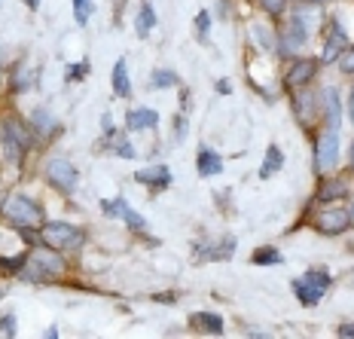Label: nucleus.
I'll use <instances>...</instances> for the list:
<instances>
[{
  "mask_svg": "<svg viewBox=\"0 0 354 339\" xmlns=\"http://www.w3.org/2000/svg\"><path fill=\"white\" fill-rule=\"evenodd\" d=\"M21 3H25V6H31V10H37V6H40V0H21Z\"/></svg>",
  "mask_w": 354,
  "mask_h": 339,
  "instance_id": "38",
  "label": "nucleus"
},
{
  "mask_svg": "<svg viewBox=\"0 0 354 339\" xmlns=\"http://www.w3.org/2000/svg\"><path fill=\"white\" fill-rule=\"evenodd\" d=\"M159 122V113L156 110H147V107H138V110H129V116H125V125H129L131 131H141V129H153V125Z\"/></svg>",
  "mask_w": 354,
  "mask_h": 339,
  "instance_id": "15",
  "label": "nucleus"
},
{
  "mask_svg": "<svg viewBox=\"0 0 354 339\" xmlns=\"http://www.w3.org/2000/svg\"><path fill=\"white\" fill-rule=\"evenodd\" d=\"M339 71H342V73H354V46H348L342 55H339Z\"/></svg>",
  "mask_w": 354,
  "mask_h": 339,
  "instance_id": "31",
  "label": "nucleus"
},
{
  "mask_svg": "<svg viewBox=\"0 0 354 339\" xmlns=\"http://www.w3.org/2000/svg\"><path fill=\"white\" fill-rule=\"evenodd\" d=\"M116 156H122V159H131V156H135V147H131L129 141H120V144H116Z\"/></svg>",
  "mask_w": 354,
  "mask_h": 339,
  "instance_id": "33",
  "label": "nucleus"
},
{
  "mask_svg": "<svg viewBox=\"0 0 354 339\" xmlns=\"http://www.w3.org/2000/svg\"><path fill=\"white\" fill-rule=\"evenodd\" d=\"M46 181L62 193H73L80 187V172L68 159H49L46 162Z\"/></svg>",
  "mask_w": 354,
  "mask_h": 339,
  "instance_id": "4",
  "label": "nucleus"
},
{
  "mask_svg": "<svg viewBox=\"0 0 354 339\" xmlns=\"http://www.w3.org/2000/svg\"><path fill=\"white\" fill-rule=\"evenodd\" d=\"M0 333L16 336V318H12V315H3V318H0Z\"/></svg>",
  "mask_w": 354,
  "mask_h": 339,
  "instance_id": "32",
  "label": "nucleus"
},
{
  "mask_svg": "<svg viewBox=\"0 0 354 339\" xmlns=\"http://www.w3.org/2000/svg\"><path fill=\"white\" fill-rule=\"evenodd\" d=\"M281 165H284V153H281V147L272 144L269 150H266V162H263V168H260V178H272V174H275Z\"/></svg>",
  "mask_w": 354,
  "mask_h": 339,
  "instance_id": "21",
  "label": "nucleus"
},
{
  "mask_svg": "<svg viewBox=\"0 0 354 339\" xmlns=\"http://www.w3.org/2000/svg\"><path fill=\"white\" fill-rule=\"evenodd\" d=\"M339 336H354V324H342V327H339Z\"/></svg>",
  "mask_w": 354,
  "mask_h": 339,
  "instance_id": "36",
  "label": "nucleus"
},
{
  "mask_svg": "<svg viewBox=\"0 0 354 339\" xmlns=\"http://www.w3.org/2000/svg\"><path fill=\"white\" fill-rule=\"evenodd\" d=\"M315 165L318 172H333L339 165V131H327L318 141V153H315Z\"/></svg>",
  "mask_w": 354,
  "mask_h": 339,
  "instance_id": "6",
  "label": "nucleus"
},
{
  "mask_svg": "<svg viewBox=\"0 0 354 339\" xmlns=\"http://www.w3.org/2000/svg\"><path fill=\"white\" fill-rule=\"evenodd\" d=\"M318 64L321 62H315V58H299V62H293V68L287 71V86L306 89V86L315 80V73H318Z\"/></svg>",
  "mask_w": 354,
  "mask_h": 339,
  "instance_id": "11",
  "label": "nucleus"
},
{
  "mask_svg": "<svg viewBox=\"0 0 354 339\" xmlns=\"http://www.w3.org/2000/svg\"><path fill=\"white\" fill-rule=\"evenodd\" d=\"M348 223L354 226V202H351V208H348Z\"/></svg>",
  "mask_w": 354,
  "mask_h": 339,
  "instance_id": "40",
  "label": "nucleus"
},
{
  "mask_svg": "<svg viewBox=\"0 0 354 339\" xmlns=\"http://www.w3.org/2000/svg\"><path fill=\"white\" fill-rule=\"evenodd\" d=\"M348 120H351V125H354V89H351V95H348Z\"/></svg>",
  "mask_w": 354,
  "mask_h": 339,
  "instance_id": "37",
  "label": "nucleus"
},
{
  "mask_svg": "<svg viewBox=\"0 0 354 339\" xmlns=\"http://www.w3.org/2000/svg\"><path fill=\"white\" fill-rule=\"evenodd\" d=\"M6 64V49H0V68Z\"/></svg>",
  "mask_w": 354,
  "mask_h": 339,
  "instance_id": "41",
  "label": "nucleus"
},
{
  "mask_svg": "<svg viewBox=\"0 0 354 339\" xmlns=\"http://www.w3.org/2000/svg\"><path fill=\"white\" fill-rule=\"evenodd\" d=\"M306 43H308V31L299 25L297 19H293L290 28H287V31L278 37V55H284V58H287V55H297L299 49L306 46Z\"/></svg>",
  "mask_w": 354,
  "mask_h": 339,
  "instance_id": "7",
  "label": "nucleus"
},
{
  "mask_svg": "<svg viewBox=\"0 0 354 339\" xmlns=\"http://www.w3.org/2000/svg\"><path fill=\"white\" fill-rule=\"evenodd\" d=\"M104 214H120L125 223H129V230H135V232H141L144 226H147V220L138 214L135 208H129V202H125V199H116V202L104 205Z\"/></svg>",
  "mask_w": 354,
  "mask_h": 339,
  "instance_id": "13",
  "label": "nucleus"
},
{
  "mask_svg": "<svg viewBox=\"0 0 354 339\" xmlns=\"http://www.w3.org/2000/svg\"><path fill=\"white\" fill-rule=\"evenodd\" d=\"M293 19L299 21L306 31H315L318 28V21H321V12H318V6H308V3H299L297 6V12H293Z\"/></svg>",
  "mask_w": 354,
  "mask_h": 339,
  "instance_id": "20",
  "label": "nucleus"
},
{
  "mask_svg": "<svg viewBox=\"0 0 354 339\" xmlns=\"http://www.w3.org/2000/svg\"><path fill=\"white\" fill-rule=\"evenodd\" d=\"M254 263L257 266H272V263H281V254H278L275 248H263L254 254Z\"/></svg>",
  "mask_w": 354,
  "mask_h": 339,
  "instance_id": "26",
  "label": "nucleus"
},
{
  "mask_svg": "<svg viewBox=\"0 0 354 339\" xmlns=\"http://www.w3.org/2000/svg\"><path fill=\"white\" fill-rule=\"evenodd\" d=\"M64 272V260L55 254V248H43V250H37V254L31 257V269H28V275L25 278H46V275H62Z\"/></svg>",
  "mask_w": 354,
  "mask_h": 339,
  "instance_id": "5",
  "label": "nucleus"
},
{
  "mask_svg": "<svg viewBox=\"0 0 354 339\" xmlns=\"http://www.w3.org/2000/svg\"><path fill=\"white\" fill-rule=\"evenodd\" d=\"M196 168L202 178H214V174L223 172V159H220L211 147H202V150H198V159H196Z\"/></svg>",
  "mask_w": 354,
  "mask_h": 339,
  "instance_id": "14",
  "label": "nucleus"
},
{
  "mask_svg": "<svg viewBox=\"0 0 354 339\" xmlns=\"http://www.w3.org/2000/svg\"><path fill=\"white\" fill-rule=\"evenodd\" d=\"M55 125H58L55 116L49 113L46 107H34V110H31V129L37 131V135H53Z\"/></svg>",
  "mask_w": 354,
  "mask_h": 339,
  "instance_id": "16",
  "label": "nucleus"
},
{
  "mask_svg": "<svg viewBox=\"0 0 354 339\" xmlns=\"http://www.w3.org/2000/svg\"><path fill=\"white\" fill-rule=\"evenodd\" d=\"M174 138H177V141H183V138H187V122H183V116H174Z\"/></svg>",
  "mask_w": 354,
  "mask_h": 339,
  "instance_id": "34",
  "label": "nucleus"
},
{
  "mask_svg": "<svg viewBox=\"0 0 354 339\" xmlns=\"http://www.w3.org/2000/svg\"><path fill=\"white\" fill-rule=\"evenodd\" d=\"M189 321H193V327L198 330H208V333H223V318L214 312H193L189 315Z\"/></svg>",
  "mask_w": 354,
  "mask_h": 339,
  "instance_id": "18",
  "label": "nucleus"
},
{
  "mask_svg": "<svg viewBox=\"0 0 354 339\" xmlns=\"http://www.w3.org/2000/svg\"><path fill=\"white\" fill-rule=\"evenodd\" d=\"M153 25H156V12H153V6H150V3H144V6H141V12H138V21H135L138 37H150Z\"/></svg>",
  "mask_w": 354,
  "mask_h": 339,
  "instance_id": "23",
  "label": "nucleus"
},
{
  "mask_svg": "<svg viewBox=\"0 0 354 339\" xmlns=\"http://www.w3.org/2000/svg\"><path fill=\"white\" fill-rule=\"evenodd\" d=\"M348 165H351V168H354V144H351V147H348Z\"/></svg>",
  "mask_w": 354,
  "mask_h": 339,
  "instance_id": "39",
  "label": "nucleus"
},
{
  "mask_svg": "<svg viewBox=\"0 0 354 339\" xmlns=\"http://www.w3.org/2000/svg\"><path fill=\"white\" fill-rule=\"evenodd\" d=\"M327 287H330L327 269H308L306 275L293 282V293H297V300L302 306H318L321 297L327 293Z\"/></svg>",
  "mask_w": 354,
  "mask_h": 339,
  "instance_id": "2",
  "label": "nucleus"
},
{
  "mask_svg": "<svg viewBox=\"0 0 354 339\" xmlns=\"http://www.w3.org/2000/svg\"><path fill=\"white\" fill-rule=\"evenodd\" d=\"M177 83H180V77L168 68L153 71V77H150V89H171V86H177Z\"/></svg>",
  "mask_w": 354,
  "mask_h": 339,
  "instance_id": "24",
  "label": "nucleus"
},
{
  "mask_svg": "<svg viewBox=\"0 0 354 339\" xmlns=\"http://www.w3.org/2000/svg\"><path fill=\"white\" fill-rule=\"evenodd\" d=\"M113 92L120 95V98H129L131 95V83H129V64H125V58L113 64Z\"/></svg>",
  "mask_w": 354,
  "mask_h": 339,
  "instance_id": "19",
  "label": "nucleus"
},
{
  "mask_svg": "<svg viewBox=\"0 0 354 339\" xmlns=\"http://www.w3.org/2000/svg\"><path fill=\"white\" fill-rule=\"evenodd\" d=\"M254 37L263 49H278V34L269 25H254Z\"/></svg>",
  "mask_w": 354,
  "mask_h": 339,
  "instance_id": "25",
  "label": "nucleus"
},
{
  "mask_svg": "<svg viewBox=\"0 0 354 339\" xmlns=\"http://www.w3.org/2000/svg\"><path fill=\"white\" fill-rule=\"evenodd\" d=\"M3 141H10V144H16L21 153H28L34 147V135H31V129H28L25 122H19V120H3Z\"/></svg>",
  "mask_w": 354,
  "mask_h": 339,
  "instance_id": "12",
  "label": "nucleus"
},
{
  "mask_svg": "<svg viewBox=\"0 0 354 339\" xmlns=\"http://www.w3.org/2000/svg\"><path fill=\"white\" fill-rule=\"evenodd\" d=\"M348 196V183L339 181V178H330L321 183L318 190V202H333V199H345Z\"/></svg>",
  "mask_w": 354,
  "mask_h": 339,
  "instance_id": "17",
  "label": "nucleus"
},
{
  "mask_svg": "<svg viewBox=\"0 0 354 339\" xmlns=\"http://www.w3.org/2000/svg\"><path fill=\"white\" fill-rule=\"evenodd\" d=\"M315 223H318V230L324 235H339L342 230H348V226H351L348 223V211H345V208H324Z\"/></svg>",
  "mask_w": 354,
  "mask_h": 339,
  "instance_id": "10",
  "label": "nucleus"
},
{
  "mask_svg": "<svg viewBox=\"0 0 354 339\" xmlns=\"http://www.w3.org/2000/svg\"><path fill=\"white\" fill-rule=\"evenodd\" d=\"M260 6L269 16H284L287 6H290V0H260Z\"/></svg>",
  "mask_w": 354,
  "mask_h": 339,
  "instance_id": "29",
  "label": "nucleus"
},
{
  "mask_svg": "<svg viewBox=\"0 0 354 339\" xmlns=\"http://www.w3.org/2000/svg\"><path fill=\"white\" fill-rule=\"evenodd\" d=\"M196 34L202 37V40H208V34H211V12H198L196 16Z\"/></svg>",
  "mask_w": 354,
  "mask_h": 339,
  "instance_id": "30",
  "label": "nucleus"
},
{
  "mask_svg": "<svg viewBox=\"0 0 354 339\" xmlns=\"http://www.w3.org/2000/svg\"><path fill=\"white\" fill-rule=\"evenodd\" d=\"M318 3H324V0H318Z\"/></svg>",
  "mask_w": 354,
  "mask_h": 339,
  "instance_id": "42",
  "label": "nucleus"
},
{
  "mask_svg": "<svg viewBox=\"0 0 354 339\" xmlns=\"http://www.w3.org/2000/svg\"><path fill=\"white\" fill-rule=\"evenodd\" d=\"M3 208V214H6V220H12V223L19 226V230H37V226H43L46 220H43V208L34 202L31 196H21V193H16V196H6V202L0 205Z\"/></svg>",
  "mask_w": 354,
  "mask_h": 339,
  "instance_id": "1",
  "label": "nucleus"
},
{
  "mask_svg": "<svg viewBox=\"0 0 354 339\" xmlns=\"http://www.w3.org/2000/svg\"><path fill=\"white\" fill-rule=\"evenodd\" d=\"M135 181L138 183H168L171 181V174H168V168L165 165H156V168H141V172L135 174Z\"/></svg>",
  "mask_w": 354,
  "mask_h": 339,
  "instance_id": "22",
  "label": "nucleus"
},
{
  "mask_svg": "<svg viewBox=\"0 0 354 339\" xmlns=\"http://www.w3.org/2000/svg\"><path fill=\"white\" fill-rule=\"evenodd\" d=\"M73 19H77L80 25H86V21L92 19V0H73Z\"/></svg>",
  "mask_w": 354,
  "mask_h": 339,
  "instance_id": "28",
  "label": "nucleus"
},
{
  "mask_svg": "<svg viewBox=\"0 0 354 339\" xmlns=\"http://www.w3.org/2000/svg\"><path fill=\"white\" fill-rule=\"evenodd\" d=\"M297 113L302 116V120H312V113H315V98L308 92H299V98H297Z\"/></svg>",
  "mask_w": 354,
  "mask_h": 339,
  "instance_id": "27",
  "label": "nucleus"
},
{
  "mask_svg": "<svg viewBox=\"0 0 354 339\" xmlns=\"http://www.w3.org/2000/svg\"><path fill=\"white\" fill-rule=\"evenodd\" d=\"M348 49V37H345L342 25L339 21H333V28H330L327 40H324V53H321V64H333L339 62V55Z\"/></svg>",
  "mask_w": 354,
  "mask_h": 339,
  "instance_id": "9",
  "label": "nucleus"
},
{
  "mask_svg": "<svg viewBox=\"0 0 354 339\" xmlns=\"http://www.w3.org/2000/svg\"><path fill=\"white\" fill-rule=\"evenodd\" d=\"M88 71V64L83 62V64H73V68L68 71V80H83V73Z\"/></svg>",
  "mask_w": 354,
  "mask_h": 339,
  "instance_id": "35",
  "label": "nucleus"
},
{
  "mask_svg": "<svg viewBox=\"0 0 354 339\" xmlns=\"http://www.w3.org/2000/svg\"><path fill=\"white\" fill-rule=\"evenodd\" d=\"M40 235H43V241H46V248H55V250H68V248H80V245H83V232H80L77 226L64 223V220L43 223Z\"/></svg>",
  "mask_w": 354,
  "mask_h": 339,
  "instance_id": "3",
  "label": "nucleus"
},
{
  "mask_svg": "<svg viewBox=\"0 0 354 339\" xmlns=\"http://www.w3.org/2000/svg\"><path fill=\"white\" fill-rule=\"evenodd\" d=\"M321 107H324V116H327V131L342 129V101H339L336 86H327V89L321 92Z\"/></svg>",
  "mask_w": 354,
  "mask_h": 339,
  "instance_id": "8",
  "label": "nucleus"
}]
</instances>
